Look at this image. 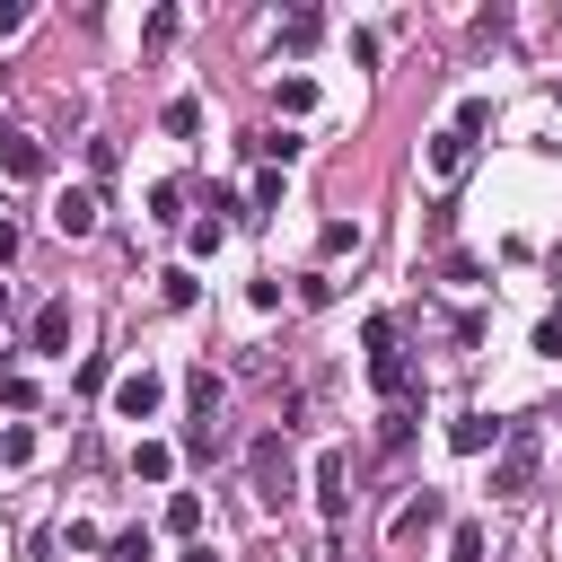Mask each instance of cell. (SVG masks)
<instances>
[{
	"label": "cell",
	"mask_w": 562,
	"mask_h": 562,
	"mask_svg": "<svg viewBox=\"0 0 562 562\" xmlns=\"http://www.w3.org/2000/svg\"><path fill=\"white\" fill-rule=\"evenodd\" d=\"M316 35H325V18H316V9H290V18H281V53H307Z\"/></svg>",
	"instance_id": "14"
},
{
	"label": "cell",
	"mask_w": 562,
	"mask_h": 562,
	"mask_svg": "<svg viewBox=\"0 0 562 562\" xmlns=\"http://www.w3.org/2000/svg\"><path fill=\"white\" fill-rule=\"evenodd\" d=\"M465 158H474V140H465L457 123H448V132H430V176H439V184H457V176H465Z\"/></svg>",
	"instance_id": "7"
},
{
	"label": "cell",
	"mask_w": 562,
	"mask_h": 562,
	"mask_svg": "<svg viewBox=\"0 0 562 562\" xmlns=\"http://www.w3.org/2000/svg\"><path fill=\"white\" fill-rule=\"evenodd\" d=\"M360 342H369V386H378L386 404H413V360L395 351V316H369Z\"/></svg>",
	"instance_id": "1"
},
{
	"label": "cell",
	"mask_w": 562,
	"mask_h": 562,
	"mask_svg": "<svg viewBox=\"0 0 562 562\" xmlns=\"http://www.w3.org/2000/svg\"><path fill=\"white\" fill-rule=\"evenodd\" d=\"M272 105H281V114H307V105H316V79H281Z\"/></svg>",
	"instance_id": "21"
},
{
	"label": "cell",
	"mask_w": 562,
	"mask_h": 562,
	"mask_svg": "<svg viewBox=\"0 0 562 562\" xmlns=\"http://www.w3.org/2000/svg\"><path fill=\"white\" fill-rule=\"evenodd\" d=\"M483 553H492V536H483L474 518H457V527H448V562H483Z\"/></svg>",
	"instance_id": "15"
},
{
	"label": "cell",
	"mask_w": 562,
	"mask_h": 562,
	"mask_svg": "<svg viewBox=\"0 0 562 562\" xmlns=\"http://www.w3.org/2000/svg\"><path fill=\"white\" fill-rule=\"evenodd\" d=\"M263 211H281V176H255V193H246V220H263Z\"/></svg>",
	"instance_id": "22"
},
{
	"label": "cell",
	"mask_w": 562,
	"mask_h": 562,
	"mask_svg": "<svg viewBox=\"0 0 562 562\" xmlns=\"http://www.w3.org/2000/svg\"><path fill=\"white\" fill-rule=\"evenodd\" d=\"M342 483H351V465H342V448H325L316 457V509H325V527H342V509H351Z\"/></svg>",
	"instance_id": "5"
},
{
	"label": "cell",
	"mask_w": 562,
	"mask_h": 562,
	"mask_svg": "<svg viewBox=\"0 0 562 562\" xmlns=\"http://www.w3.org/2000/svg\"><path fill=\"white\" fill-rule=\"evenodd\" d=\"M0 167H9L18 184H35V176H44V149H35L26 132H0Z\"/></svg>",
	"instance_id": "12"
},
{
	"label": "cell",
	"mask_w": 562,
	"mask_h": 562,
	"mask_svg": "<svg viewBox=\"0 0 562 562\" xmlns=\"http://www.w3.org/2000/svg\"><path fill=\"white\" fill-rule=\"evenodd\" d=\"M0 316H9V281H0Z\"/></svg>",
	"instance_id": "30"
},
{
	"label": "cell",
	"mask_w": 562,
	"mask_h": 562,
	"mask_svg": "<svg viewBox=\"0 0 562 562\" xmlns=\"http://www.w3.org/2000/svg\"><path fill=\"white\" fill-rule=\"evenodd\" d=\"M220 237H228V220H193V228H184V246H193V255H211Z\"/></svg>",
	"instance_id": "25"
},
{
	"label": "cell",
	"mask_w": 562,
	"mask_h": 562,
	"mask_svg": "<svg viewBox=\"0 0 562 562\" xmlns=\"http://www.w3.org/2000/svg\"><path fill=\"white\" fill-rule=\"evenodd\" d=\"M501 430H509V422H492V413H465V422H448V448H457V457H483V448H501Z\"/></svg>",
	"instance_id": "8"
},
{
	"label": "cell",
	"mask_w": 562,
	"mask_h": 562,
	"mask_svg": "<svg viewBox=\"0 0 562 562\" xmlns=\"http://www.w3.org/2000/svg\"><path fill=\"white\" fill-rule=\"evenodd\" d=\"M158 299H167V307H193V299H202V281L176 263V272H158Z\"/></svg>",
	"instance_id": "19"
},
{
	"label": "cell",
	"mask_w": 562,
	"mask_h": 562,
	"mask_svg": "<svg viewBox=\"0 0 562 562\" xmlns=\"http://www.w3.org/2000/svg\"><path fill=\"white\" fill-rule=\"evenodd\" d=\"M0 457H9V465H26V457H35V430H26V422H9V430H0Z\"/></svg>",
	"instance_id": "23"
},
{
	"label": "cell",
	"mask_w": 562,
	"mask_h": 562,
	"mask_svg": "<svg viewBox=\"0 0 562 562\" xmlns=\"http://www.w3.org/2000/svg\"><path fill=\"white\" fill-rule=\"evenodd\" d=\"M439 518H448V501H439V492H413V501L395 509V544H413V536H430Z\"/></svg>",
	"instance_id": "9"
},
{
	"label": "cell",
	"mask_w": 562,
	"mask_h": 562,
	"mask_svg": "<svg viewBox=\"0 0 562 562\" xmlns=\"http://www.w3.org/2000/svg\"><path fill=\"white\" fill-rule=\"evenodd\" d=\"M105 562H149V536H140V527H132V536H114V544H105Z\"/></svg>",
	"instance_id": "26"
},
{
	"label": "cell",
	"mask_w": 562,
	"mask_h": 562,
	"mask_svg": "<svg viewBox=\"0 0 562 562\" xmlns=\"http://www.w3.org/2000/svg\"><path fill=\"white\" fill-rule=\"evenodd\" d=\"M53 228H61V237H88V228H97V193H88V184H70V193L53 202Z\"/></svg>",
	"instance_id": "10"
},
{
	"label": "cell",
	"mask_w": 562,
	"mask_h": 562,
	"mask_svg": "<svg viewBox=\"0 0 562 562\" xmlns=\"http://www.w3.org/2000/svg\"><path fill=\"white\" fill-rule=\"evenodd\" d=\"M536 457H544L536 422H509L501 448H492V492H527V483H536Z\"/></svg>",
	"instance_id": "2"
},
{
	"label": "cell",
	"mask_w": 562,
	"mask_h": 562,
	"mask_svg": "<svg viewBox=\"0 0 562 562\" xmlns=\"http://www.w3.org/2000/svg\"><path fill=\"white\" fill-rule=\"evenodd\" d=\"M26 342H35L44 360H61V351H70V299H44L35 325H26Z\"/></svg>",
	"instance_id": "6"
},
{
	"label": "cell",
	"mask_w": 562,
	"mask_h": 562,
	"mask_svg": "<svg viewBox=\"0 0 562 562\" xmlns=\"http://www.w3.org/2000/svg\"><path fill=\"white\" fill-rule=\"evenodd\" d=\"M114 167H123V149H114V140H88V176H97V184H105V176H114Z\"/></svg>",
	"instance_id": "24"
},
{
	"label": "cell",
	"mask_w": 562,
	"mask_h": 562,
	"mask_svg": "<svg viewBox=\"0 0 562 562\" xmlns=\"http://www.w3.org/2000/svg\"><path fill=\"white\" fill-rule=\"evenodd\" d=\"M184 562H211V544H184Z\"/></svg>",
	"instance_id": "29"
},
{
	"label": "cell",
	"mask_w": 562,
	"mask_h": 562,
	"mask_svg": "<svg viewBox=\"0 0 562 562\" xmlns=\"http://www.w3.org/2000/svg\"><path fill=\"white\" fill-rule=\"evenodd\" d=\"M9 255H18V228H9V220H0V263H9Z\"/></svg>",
	"instance_id": "28"
},
{
	"label": "cell",
	"mask_w": 562,
	"mask_h": 562,
	"mask_svg": "<svg viewBox=\"0 0 562 562\" xmlns=\"http://www.w3.org/2000/svg\"><path fill=\"white\" fill-rule=\"evenodd\" d=\"M167 527H176V536H202V492H176V501H167Z\"/></svg>",
	"instance_id": "20"
},
{
	"label": "cell",
	"mask_w": 562,
	"mask_h": 562,
	"mask_svg": "<svg viewBox=\"0 0 562 562\" xmlns=\"http://www.w3.org/2000/svg\"><path fill=\"white\" fill-rule=\"evenodd\" d=\"M246 465H255V501H263V509H281V501H290V439H281V430H263Z\"/></svg>",
	"instance_id": "3"
},
{
	"label": "cell",
	"mask_w": 562,
	"mask_h": 562,
	"mask_svg": "<svg viewBox=\"0 0 562 562\" xmlns=\"http://www.w3.org/2000/svg\"><path fill=\"white\" fill-rule=\"evenodd\" d=\"M158 123H167L176 140H193V132H202V105H193V97H167V105H158Z\"/></svg>",
	"instance_id": "16"
},
{
	"label": "cell",
	"mask_w": 562,
	"mask_h": 562,
	"mask_svg": "<svg viewBox=\"0 0 562 562\" xmlns=\"http://www.w3.org/2000/svg\"><path fill=\"white\" fill-rule=\"evenodd\" d=\"M316 255H360V220H325L316 228Z\"/></svg>",
	"instance_id": "17"
},
{
	"label": "cell",
	"mask_w": 562,
	"mask_h": 562,
	"mask_svg": "<svg viewBox=\"0 0 562 562\" xmlns=\"http://www.w3.org/2000/svg\"><path fill=\"white\" fill-rule=\"evenodd\" d=\"M158 404H167V378H158V369H123V378H114V413H123V422H149Z\"/></svg>",
	"instance_id": "4"
},
{
	"label": "cell",
	"mask_w": 562,
	"mask_h": 562,
	"mask_svg": "<svg viewBox=\"0 0 562 562\" xmlns=\"http://www.w3.org/2000/svg\"><path fill=\"white\" fill-rule=\"evenodd\" d=\"M184 404H193V422H220V404H228V378H220V369H193V378H184Z\"/></svg>",
	"instance_id": "11"
},
{
	"label": "cell",
	"mask_w": 562,
	"mask_h": 562,
	"mask_svg": "<svg viewBox=\"0 0 562 562\" xmlns=\"http://www.w3.org/2000/svg\"><path fill=\"white\" fill-rule=\"evenodd\" d=\"M378 448H386V457H404V448H413V404H386V430H378Z\"/></svg>",
	"instance_id": "18"
},
{
	"label": "cell",
	"mask_w": 562,
	"mask_h": 562,
	"mask_svg": "<svg viewBox=\"0 0 562 562\" xmlns=\"http://www.w3.org/2000/svg\"><path fill=\"white\" fill-rule=\"evenodd\" d=\"M18 26H26V9H18V0H0V35H18Z\"/></svg>",
	"instance_id": "27"
},
{
	"label": "cell",
	"mask_w": 562,
	"mask_h": 562,
	"mask_svg": "<svg viewBox=\"0 0 562 562\" xmlns=\"http://www.w3.org/2000/svg\"><path fill=\"white\" fill-rule=\"evenodd\" d=\"M553 97H562V79H553Z\"/></svg>",
	"instance_id": "31"
},
{
	"label": "cell",
	"mask_w": 562,
	"mask_h": 562,
	"mask_svg": "<svg viewBox=\"0 0 562 562\" xmlns=\"http://www.w3.org/2000/svg\"><path fill=\"white\" fill-rule=\"evenodd\" d=\"M132 474H140V483H167V474H176V448H167V439H140V448H132Z\"/></svg>",
	"instance_id": "13"
}]
</instances>
